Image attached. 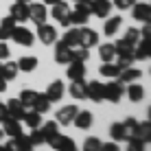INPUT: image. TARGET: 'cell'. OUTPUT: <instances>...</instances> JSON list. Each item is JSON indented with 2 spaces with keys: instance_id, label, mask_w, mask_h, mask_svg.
<instances>
[{
  "instance_id": "cell-51",
  "label": "cell",
  "mask_w": 151,
  "mask_h": 151,
  "mask_svg": "<svg viewBox=\"0 0 151 151\" xmlns=\"http://www.w3.org/2000/svg\"><path fill=\"white\" fill-rule=\"evenodd\" d=\"M0 151H7V147H4V145H0Z\"/></svg>"
},
{
  "instance_id": "cell-5",
  "label": "cell",
  "mask_w": 151,
  "mask_h": 151,
  "mask_svg": "<svg viewBox=\"0 0 151 151\" xmlns=\"http://www.w3.org/2000/svg\"><path fill=\"white\" fill-rule=\"evenodd\" d=\"M132 15L136 22L149 24L151 22V4L149 2H134L132 4Z\"/></svg>"
},
{
  "instance_id": "cell-49",
  "label": "cell",
  "mask_w": 151,
  "mask_h": 151,
  "mask_svg": "<svg viewBox=\"0 0 151 151\" xmlns=\"http://www.w3.org/2000/svg\"><path fill=\"white\" fill-rule=\"evenodd\" d=\"M42 2H44L46 7H53V4H57V2H59V0H42Z\"/></svg>"
},
{
  "instance_id": "cell-9",
  "label": "cell",
  "mask_w": 151,
  "mask_h": 151,
  "mask_svg": "<svg viewBox=\"0 0 151 151\" xmlns=\"http://www.w3.org/2000/svg\"><path fill=\"white\" fill-rule=\"evenodd\" d=\"M79 44L86 46V48H92V46L99 44V33L94 29H88V27H79Z\"/></svg>"
},
{
  "instance_id": "cell-17",
  "label": "cell",
  "mask_w": 151,
  "mask_h": 151,
  "mask_svg": "<svg viewBox=\"0 0 151 151\" xmlns=\"http://www.w3.org/2000/svg\"><path fill=\"white\" fill-rule=\"evenodd\" d=\"M64 90H66L64 81H59V79H57V81H53V83L48 86V90H46L44 94H46V99H48L50 103H57L61 96H64Z\"/></svg>"
},
{
  "instance_id": "cell-55",
  "label": "cell",
  "mask_w": 151,
  "mask_h": 151,
  "mask_svg": "<svg viewBox=\"0 0 151 151\" xmlns=\"http://www.w3.org/2000/svg\"><path fill=\"white\" fill-rule=\"evenodd\" d=\"M132 2H136V0H132Z\"/></svg>"
},
{
  "instance_id": "cell-37",
  "label": "cell",
  "mask_w": 151,
  "mask_h": 151,
  "mask_svg": "<svg viewBox=\"0 0 151 151\" xmlns=\"http://www.w3.org/2000/svg\"><path fill=\"white\" fill-rule=\"evenodd\" d=\"M35 94H37V92H33V90H29V88H27V90L20 92V99H18V101L22 103L27 110H31V105H33V101H35Z\"/></svg>"
},
{
  "instance_id": "cell-16",
  "label": "cell",
  "mask_w": 151,
  "mask_h": 151,
  "mask_svg": "<svg viewBox=\"0 0 151 151\" xmlns=\"http://www.w3.org/2000/svg\"><path fill=\"white\" fill-rule=\"evenodd\" d=\"M151 55V42L149 37H140L134 46V59H149Z\"/></svg>"
},
{
  "instance_id": "cell-43",
  "label": "cell",
  "mask_w": 151,
  "mask_h": 151,
  "mask_svg": "<svg viewBox=\"0 0 151 151\" xmlns=\"http://www.w3.org/2000/svg\"><path fill=\"white\" fill-rule=\"evenodd\" d=\"M132 0H112V7H116V9H121V11H125V9H129L132 7Z\"/></svg>"
},
{
  "instance_id": "cell-26",
  "label": "cell",
  "mask_w": 151,
  "mask_h": 151,
  "mask_svg": "<svg viewBox=\"0 0 151 151\" xmlns=\"http://www.w3.org/2000/svg\"><path fill=\"white\" fill-rule=\"evenodd\" d=\"M15 64H18V70L20 72H33L35 68H37V57H31V55L20 57Z\"/></svg>"
},
{
  "instance_id": "cell-8",
  "label": "cell",
  "mask_w": 151,
  "mask_h": 151,
  "mask_svg": "<svg viewBox=\"0 0 151 151\" xmlns=\"http://www.w3.org/2000/svg\"><path fill=\"white\" fill-rule=\"evenodd\" d=\"M7 151H33V145H31L29 136H24V134H20V136H13L9 140V145H4Z\"/></svg>"
},
{
  "instance_id": "cell-7",
  "label": "cell",
  "mask_w": 151,
  "mask_h": 151,
  "mask_svg": "<svg viewBox=\"0 0 151 151\" xmlns=\"http://www.w3.org/2000/svg\"><path fill=\"white\" fill-rule=\"evenodd\" d=\"M11 40H13V42H18L20 46H33L35 35L31 33L27 27H15V29H13V33H11Z\"/></svg>"
},
{
  "instance_id": "cell-38",
  "label": "cell",
  "mask_w": 151,
  "mask_h": 151,
  "mask_svg": "<svg viewBox=\"0 0 151 151\" xmlns=\"http://www.w3.org/2000/svg\"><path fill=\"white\" fill-rule=\"evenodd\" d=\"M110 136L114 142H123L125 140V132H123V123H114L110 127Z\"/></svg>"
},
{
  "instance_id": "cell-47",
  "label": "cell",
  "mask_w": 151,
  "mask_h": 151,
  "mask_svg": "<svg viewBox=\"0 0 151 151\" xmlns=\"http://www.w3.org/2000/svg\"><path fill=\"white\" fill-rule=\"evenodd\" d=\"M140 35H142V37H149V24H145L142 27V31H138Z\"/></svg>"
},
{
  "instance_id": "cell-32",
  "label": "cell",
  "mask_w": 151,
  "mask_h": 151,
  "mask_svg": "<svg viewBox=\"0 0 151 151\" xmlns=\"http://www.w3.org/2000/svg\"><path fill=\"white\" fill-rule=\"evenodd\" d=\"M18 64L15 61H7V64H2V72H0V77H2L4 81H11V79H15L18 77Z\"/></svg>"
},
{
  "instance_id": "cell-33",
  "label": "cell",
  "mask_w": 151,
  "mask_h": 151,
  "mask_svg": "<svg viewBox=\"0 0 151 151\" xmlns=\"http://www.w3.org/2000/svg\"><path fill=\"white\" fill-rule=\"evenodd\" d=\"M99 57H101L103 61H114V57H116V48H114V44H110V42L101 44V46H99Z\"/></svg>"
},
{
  "instance_id": "cell-15",
  "label": "cell",
  "mask_w": 151,
  "mask_h": 151,
  "mask_svg": "<svg viewBox=\"0 0 151 151\" xmlns=\"http://www.w3.org/2000/svg\"><path fill=\"white\" fill-rule=\"evenodd\" d=\"M86 99L94 103H101L103 101V83L101 81H90L86 83Z\"/></svg>"
},
{
  "instance_id": "cell-22",
  "label": "cell",
  "mask_w": 151,
  "mask_h": 151,
  "mask_svg": "<svg viewBox=\"0 0 151 151\" xmlns=\"http://www.w3.org/2000/svg\"><path fill=\"white\" fill-rule=\"evenodd\" d=\"M40 129H42V136H44V142L46 145H48L50 140L59 134V125H57V121H48V123L40 125Z\"/></svg>"
},
{
  "instance_id": "cell-54",
  "label": "cell",
  "mask_w": 151,
  "mask_h": 151,
  "mask_svg": "<svg viewBox=\"0 0 151 151\" xmlns=\"http://www.w3.org/2000/svg\"><path fill=\"white\" fill-rule=\"evenodd\" d=\"M0 72H2V64H0Z\"/></svg>"
},
{
  "instance_id": "cell-46",
  "label": "cell",
  "mask_w": 151,
  "mask_h": 151,
  "mask_svg": "<svg viewBox=\"0 0 151 151\" xmlns=\"http://www.w3.org/2000/svg\"><path fill=\"white\" fill-rule=\"evenodd\" d=\"M4 118H7V105H4V103H0V123H2Z\"/></svg>"
},
{
  "instance_id": "cell-12",
  "label": "cell",
  "mask_w": 151,
  "mask_h": 151,
  "mask_svg": "<svg viewBox=\"0 0 151 151\" xmlns=\"http://www.w3.org/2000/svg\"><path fill=\"white\" fill-rule=\"evenodd\" d=\"M77 112H79V107H77V105H64L59 112H57V116H55L57 125H70L72 121H75Z\"/></svg>"
},
{
  "instance_id": "cell-14",
  "label": "cell",
  "mask_w": 151,
  "mask_h": 151,
  "mask_svg": "<svg viewBox=\"0 0 151 151\" xmlns=\"http://www.w3.org/2000/svg\"><path fill=\"white\" fill-rule=\"evenodd\" d=\"M68 66V70H66V77H68L70 81H79L86 77V61H70V64H66Z\"/></svg>"
},
{
  "instance_id": "cell-53",
  "label": "cell",
  "mask_w": 151,
  "mask_h": 151,
  "mask_svg": "<svg viewBox=\"0 0 151 151\" xmlns=\"http://www.w3.org/2000/svg\"><path fill=\"white\" fill-rule=\"evenodd\" d=\"M72 2H86V0H72Z\"/></svg>"
},
{
  "instance_id": "cell-29",
  "label": "cell",
  "mask_w": 151,
  "mask_h": 151,
  "mask_svg": "<svg viewBox=\"0 0 151 151\" xmlns=\"http://www.w3.org/2000/svg\"><path fill=\"white\" fill-rule=\"evenodd\" d=\"M31 110H35L37 114H44V112H48L50 110V101L46 99V94H35V101H33V105H31Z\"/></svg>"
},
{
  "instance_id": "cell-3",
  "label": "cell",
  "mask_w": 151,
  "mask_h": 151,
  "mask_svg": "<svg viewBox=\"0 0 151 151\" xmlns=\"http://www.w3.org/2000/svg\"><path fill=\"white\" fill-rule=\"evenodd\" d=\"M37 37L42 44H46V46H53L55 42H57V29L53 27V24H46V22H42L37 24Z\"/></svg>"
},
{
  "instance_id": "cell-45",
  "label": "cell",
  "mask_w": 151,
  "mask_h": 151,
  "mask_svg": "<svg viewBox=\"0 0 151 151\" xmlns=\"http://www.w3.org/2000/svg\"><path fill=\"white\" fill-rule=\"evenodd\" d=\"M0 59H9V46L0 42Z\"/></svg>"
},
{
  "instance_id": "cell-11",
  "label": "cell",
  "mask_w": 151,
  "mask_h": 151,
  "mask_svg": "<svg viewBox=\"0 0 151 151\" xmlns=\"http://www.w3.org/2000/svg\"><path fill=\"white\" fill-rule=\"evenodd\" d=\"M9 15L15 20V22H27L29 20V2H13L9 7Z\"/></svg>"
},
{
  "instance_id": "cell-35",
  "label": "cell",
  "mask_w": 151,
  "mask_h": 151,
  "mask_svg": "<svg viewBox=\"0 0 151 151\" xmlns=\"http://www.w3.org/2000/svg\"><path fill=\"white\" fill-rule=\"evenodd\" d=\"M70 96L72 99H86V81H70Z\"/></svg>"
},
{
  "instance_id": "cell-30",
  "label": "cell",
  "mask_w": 151,
  "mask_h": 151,
  "mask_svg": "<svg viewBox=\"0 0 151 151\" xmlns=\"http://www.w3.org/2000/svg\"><path fill=\"white\" fill-rule=\"evenodd\" d=\"M134 138L142 140V142H149V140H151V123H149V121L138 123V127H136V136H134Z\"/></svg>"
},
{
  "instance_id": "cell-24",
  "label": "cell",
  "mask_w": 151,
  "mask_h": 151,
  "mask_svg": "<svg viewBox=\"0 0 151 151\" xmlns=\"http://www.w3.org/2000/svg\"><path fill=\"white\" fill-rule=\"evenodd\" d=\"M140 77H142V72H140L138 68H125V70H121V75L116 77V81H121V83H134V81H138Z\"/></svg>"
},
{
  "instance_id": "cell-25",
  "label": "cell",
  "mask_w": 151,
  "mask_h": 151,
  "mask_svg": "<svg viewBox=\"0 0 151 151\" xmlns=\"http://www.w3.org/2000/svg\"><path fill=\"white\" fill-rule=\"evenodd\" d=\"M61 42H64L68 48H72V46H81L79 44V27H68V31H66L64 37H61Z\"/></svg>"
},
{
  "instance_id": "cell-41",
  "label": "cell",
  "mask_w": 151,
  "mask_h": 151,
  "mask_svg": "<svg viewBox=\"0 0 151 151\" xmlns=\"http://www.w3.org/2000/svg\"><path fill=\"white\" fill-rule=\"evenodd\" d=\"M29 140H31V145H33V147H37V145H44V136H42V129H40V127L31 129Z\"/></svg>"
},
{
  "instance_id": "cell-48",
  "label": "cell",
  "mask_w": 151,
  "mask_h": 151,
  "mask_svg": "<svg viewBox=\"0 0 151 151\" xmlns=\"http://www.w3.org/2000/svg\"><path fill=\"white\" fill-rule=\"evenodd\" d=\"M4 90H7V81H4V79H2V77H0V94H2V92H4Z\"/></svg>"
},
{
  "instance_id": "cell-20",
  "label": "cell",
  "mask_w": 151,
  "mask_h": 151,
  "mask_svg": "<svg viewBox=\"0 0 151 151\" xmlns=\"http://www.w3.org/2000/svg\"><path fill=\"white\" fill-rule=\"evenodd\" d=\"M125 94L129 96V101L140 103V101L145 99V88L140 86V83H136V81H134V83H129V86L125 88Z\"/></svg>"
},
{
  "instance_id": "cell-10",
  "label": "cell",
  "mask_w": 151,
  "mask_h": 151,
  "mask_svg": "<svg viewBox=\"0 0 151 151\" xmlns=\"http://www.w3.org/2000/svg\"><path fill=\"white\" fill-rule=\"evenodd\" d=\"M68 15H70V4H68V2L59 0L57 4H53V18H55L59 24H64V27H70V24H68Z\"/></svg>"
},
{
  "instance_id": "cell-40",
  "label": "cell",
  "mask_w": 151,
  "mask_h": 151,
  "mask_svg": "<svg viewBox=\"0 0 151 151\" xmlns=\"http://www.w3.org/2000/svg\"><path fill=\"white\" fill-rule=\"evenodd\" d=\"M83 151H101V140H99L96 136L86 138V142H83Z\"/></svg>"
},
{
  "instance_id": "cell-39",
  "label": "cell",
  "mask_w": 151,
  "mask_h": 151,
  "mask_svg": "<svg viewBox=\"0 0 151 151\" xmlns=\"http://www.w3.org/2000/svg\"><path fill=\"white\" fill-rule=\"evenodd\" d=\"M57 151H77V145H75V140H72L70 136H61Z\"/></svg>"
},
{
  "instance_id": "cell-36",
  "label": "cell",
  "mask_w": 151,
  "mask_h": 151,
  "mask_svg": "<svg viewBox=\"0 0 151 151\" xmlns=\"http://www.w3.org/2000/svg\"><path fill=\"white\" fill-rule=\"evenodd\" d=\"M136 127H138V121H136V118H127V121H123L125 140H132L134 136H136Z\"/></svg>"
},
{
  "instance_id": "cell-19",
  "label": "cell",
  "mask_w": 151,
  "mask_h": 151,
  "mask_svg": "<svg viewBox=\"0 0 151 151\" xmlns=\"http://www.w3.org/2000/svg\"><path fill=\"white\" fill-rule=\"evenodd\" d=\"M55 61L57 64H70V48L64 42H55Z\"/></svg>"
},
{
  "instance_id": "cell-23",
  "label": "cell",
  "mask_w": 151,
  "mask_h": 151,
  "mask_svg": "<svg viewBox=\"0 0 151 151\" xmlns=\"http://www.w3.org/2000/svg\"><path fill=\"white\" fill-rule=\"evenodd\" d=\"M121 24H123V18H121V15L105 18V24H103V33H105L107 37H112V35H116V31L121 29Z\"/></svg>"
},
{
  "instance_id": "cell-2",
  "label": "cell",
  "mask_w": 151,
  "mask_h": 151,
  "mask_svg": "<svg viewBox=\"0 0 151 151\" xmlns=\"http://www.w3.org/2000/svg\"><path fill=\"white\" fill-rule=\"evenodd\" d=\"M125 94V83L112 79L110 83H103V101H110V103H118Z\"/></svg>"
},
{
  "instance_id": "cell-27",
  "label": "cell",
  "mask_w": 151,
  "mask_h": 151,
  "mask_svg": "<svg viewBox=\"0 0 151 151\" xmlns=\"http://www.w3.org/2000/svg\"><path fill=\"white\" fill-rule=\"evenodd\" d=\"M72 123H75V125H77L79 129H90V127H92V114L88 112V110H83V112L79 110Z\"/></svg>"
},
{
  "instance_id": "cell-6",
  "label": "cell",
  "mask_w": 151,
  "mask_h": 151,
  "mask_svg": "<svg viewBox=\"0 0 151 151\" xmlns=\"http://www.w3.org/2000/svg\"><path fill=\"white\" fill-rule=\"evenodd\" d=\"M46 18H48V9H46L44 2H35V4L29 2V20L31 22L42 24V22H46Z\"/></svg>"
},
{
  "instance_id": "cell-31",
  "label": "cell",
  "mask_w": 151,
  "mask_h": 151,
  "mask_svg": "<svg viewBox=\"0 0 151 151\" xmlns=\"http://www.w3.org/2000/svg\"><path fill=\"white\" fill-rule=\"evenodd\" d=\"M86 59H90V48H86V46L70 48V61H86Z\"/></svg>"
},
{
  "instance_id": "cell-42",
  "label": "cell",
  "mask_w": 151,
  "mask_h": 151,
  "mask_svg": "<svg viewBox=\"0 0 151 151\" xmlns=\"http://www.w3.org/2000/svg\"><path fill=\"white\" fill-rule=\"evenodd\" d=\"M127 142H129L127 151H147V142H142V140H138V138H132V140H127Z\"/></svg>"
},
{
  "instance_id": "cell-50",
  "label": "cell",
  "mask_w": 151,
  "mask_h": 151,
  "mask_svg": "<svg viewBox=\"0 0 151 151\" xmlns=\"http://www.w3.org/2000/svg\"><path fill=\"white\" fill-rule=\"evenodd\" d=\"M13 2H31V0H13Z\"/></svg>"
},
{
  "instance_id": "cell-44",
  "label": "cell",
  "mask_w": 151,
  "mask_h": 151,
  "mask_svg": "<svg viewBox=\"0 0 151 151\" xmlns=\"http://www.w3.org/2000/svg\"><path fill=\"white\" fill-rule=\"evenodd\" d=\"M101 151H121V147H118V142H101Z\"/></svg>"
},
{
  "instance_id": "cell-28",
  "label": "cell",
  "mask_w": 151,
  "mask_h": 151,
  "mask_svg": "<svg viewBox=\"0 0 151 151\" xmlns=\"http://www.w3.org/2000/svg\"><path fill=\"white\" fill-rule=\"evenodd\" d=\"M99 72H101V77H110V79H116V77L121 75V68H118L114 61H103L101 68H99Z\"/></svg>"
},
{
  "instance_id": "cell-1",
  "label": "cell",
  "mask_w": 151,
  "mask_h": 151,
  "mask_svg": "<svg viewBox=\"0 0 151 151\" xmlns=\"http://www.w3.org/2000/svg\"><path fill=\"white\" fill-rule=\"evenodd\" d=\"M88 20H90V0H86V2H77L75 9H72L70 15H68V24L83 27V24H88Z\"/></svg>"
},
{
  "instance_id": "cell-13",
  "label": "cell",
  "mask_w": 151,
  "mask_h": 151,
  "mask_svg": "<svg viewBox=\"0 0 151 151\" xmlns=\"http://www.w3.org/2000/svg\"><path fill=\"white\" fill-rule=\"evenodd\" d=\"M4 105H7V116H9V118L22 121V118H24V114H27V107H24L22 103L18 101V99H11V101H7Z\"/></svg>"
},
{
  "instance_id": "cell-34",
  "label": "cell",
  "mask_w": 151,
  "mask_h": 151,
  "mask_svg": "<svg viewBox=\"0 0 151 151\" xmlns=\"http://www.w3.org/2000/svg\"><path fill=\"white\" fill-rule=\"evenodd\" d=\"M22 121L27 123L29 129H35V127H40V125H42V114H37L35 110H27V114H24Z\"/></svg>"
},
{
  "instance_id": "cell-52",
  "label": "cell",
  "mask_w": 151,
  "mask_h": 151,
  "mask_svg": "<svg viewBox=\"0 0 151 151\" xmlns=\"http://www.w3.org/2000/svg\"><path fill=\"white\" fill-rule=\"evenodd\" d=\"M2 136H4V132H2V129H0V140H2Z\"/></svg>"
},
{
  "instance_id": "cell-18",
  "label": "cell",
  "mask_w": 151,
  "mask_h": 151,
  "mask_svg": "<svg viewBox=\"0 0 151 151\" xmlns=\"http://www.w3.org/2000/svg\"><path fill=\"white\" fill-rule=\"evenodd\" d=\"M15 27H18V22H15L11 15L2 18V22H0V42L11 40V33H13V29H15Z\"/></svg>"
},
{
  "instance_id": "cell-4",
  "label": "cell",
  "mask_w": 151,
  "mask_h": 151,
  "mask_svg": "<svg viewBox=\"0 0 151 151\" xmlns=\"http://www.w3.org/2000/svg\"><path fill=\"white\" fill-rule=\"evenodd\" d=\"M112 9V0H90V15H94V18L105 20Z\"/></svg>"
},
{
  "instance_id": "cell-21",
  "label": "cell",
  "mask_w": 151,
  "mask_h": 151,
  "mask_svg": "<svg viewBox=\"0 0 151 151\" xmlns=\"http://www.w3.org/2000/svg\"><path fill=\"white\" fill-rule=\"evenodd\" d=\"M2 132L7 134V136H20V134H22V125H20V121H15V118H4L2 121Z\"/></svg>"
}]
</instances>
